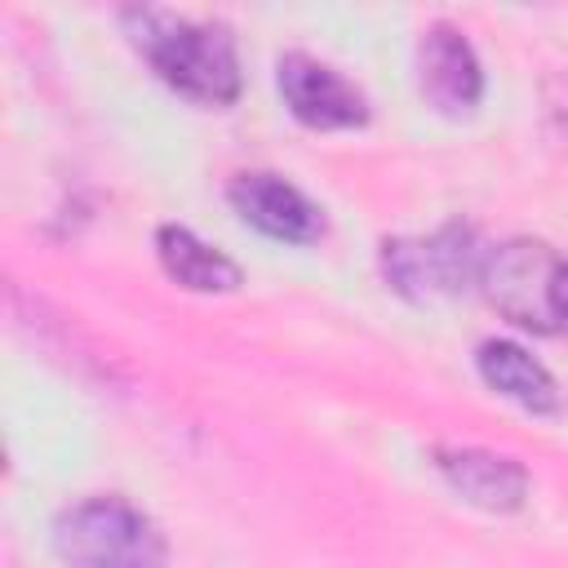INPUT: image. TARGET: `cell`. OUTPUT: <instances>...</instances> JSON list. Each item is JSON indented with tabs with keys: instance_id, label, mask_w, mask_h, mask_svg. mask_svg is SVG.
<instances>
[{
	"instance_id": "obj_3",
	"label": "cell",
	"mask_w": 568,
	"mask_h": 568,
	"mask_svg": "<svg viewBox=\"0 0 568 568\" xmlns=\"http://www.w3.org/2000/svg\"><path fill=\"white\" fill-rule=\"evenodd\" d=\"M479 293L528 333H559L568 306V257L546 240H506L488 248Z\"/></svg>"
},
{
	"instance_id": "obj_10",
	"label": "cell",
	"mask_w": 568,
	"mask_h": 568,
	"mask_svg": "<svg viewBox=\"0 0 568 568\" xmlns=\"http://www.w3.org/2000/svg\"><path fill=\"white\" fill-rule=\"evenodd\" d=\"M155 257L164 275L191 293H235L244 284L240 266L222 248H213L209 240H200L191 226H178V222H164L155 231Z\"/></svg>"
},
{
	"instance_id": "obj_11",
	"label": "cell",
	"mask_w": 568,
	"mask_h": 568,
	"mask_svg": "<svg viewBox=\"0 0 568 568\" xmlns=\"http://www.w3.org/2000/svg\"><path fill=\"white\" fill-rule=\"evenodd\" d=\"M559 337H568V306H564V324H559Z\"/></svg>"
},
{
	"instance_id": "obj_4",
	"label": "cell",
	"mask_w": 568,
	"mask_h": 568,
	"mask_svg": "<svg viewBox=\"0 0 568 568\" xmlns=\"http://www.w3.org/2000/svg\"><path fill=\"white\" fill-rule=\"evenodd\" d=\"M488 244L470 222H448L430 235H399L382 244V275L413 302L470 293L484 280Z\"/></svg>"
},
{
	"instance_id": "obj_5",
	"label": "cell",
	"mask_w": 568,
	"mask_h": 568,
	"mask_svg": "<svg viewBox=\"0 0 568 568\" xmlns=\"http://www.w3.org/2000/svg\"><path fill=\"white\" fill-rule=\"evenodd\" d=\"M275 80L284 93V106L293 111L297 124L306 129H359L368 124V98L359 84H351L337 67L311 58V53H280Z\"/></svg>"
},
{
	"instance_id": "obj_6",
	"label": "cell",
	"mask_w": 568,
	"mask_h": 568,
	"mask_svg": "<svg viewBox=\"0 0 568 568\" xmlns=\"http://www.w3.org/2000/svg\"><path fill=\"white\" fill-rule=\"evenodd\" d=\"M417 89L439 115H466L484 98V62L462 27L430 22L417 40Z\"/></svg>"
},
{
	"instance_id": "obj_7",
	"label": "cell",
	"mask_w": 568,
	"mask_h": 568,
	"mask_svg": "<svg viewBox=\"0 0 568 568\" xmlns=\"http://www.w3.org/2000/svg\"><path fill=\"white\" fill-rule=\"evenodd\" d=\"M226 200L231 209L257 226L262 235L271 240H284V244H315L324 235V209L302 191L293 186L288 178L280 173H266V169H248V173H235L231 186H226Z\"/></svg>"
},
{
	"instance_id": "obj_8",
	"label": "cell",
	"mask_w": 568,
	"mask_h": 568,
	"mask_svg": "<svg viewBox=\"0 0 568 568\" xmlns=\"http://www.w3.org/2000/svg\"><path fill=\"white\" fill-rule=\"evenodd\" d=\"M430 466L439 470V479L470 506L493 510V515H510L524 506L528 497V470L506 457V453H488V448H457V444H439L430 453Z\"/></svg>"
},
{
	"instance_id": "obj_9",
	"label": "cell",
	"mask_w": 568,
	"mask_h": 568,
	"mask_svg": "<svg viewBox=\"0 0 568 568\" xmlns=\"http://www.w3.org/2000/svg\"><path fill=\"white\" fill-rule=\"evenodd\" d=\"M475 368L479 377L510 404H519L524 413H559V382L550 377V368L541 359H532L519 342L510 337H488L475 351Z\"/></svg>"
},
{
	"instance_id": "obj_2",
	"label": "cell",
	"mask_w": 568,
	"mask_h": 568,
	"mask_svg": "<svg viewBox=\"0 0 568 568\" xmlns=\"http://www.w3.org/2000/svg\"><path fill=\"white\" fill-rule=\"evenodd\" d=\"M53 550L67 568H164L169 541L160 524L129 497L93 493L58 510Z\"/></svg>"
},
{
	"instance_id": "obj_1",
	"label": "cell",
	"mask_w": 568,
	"mask_h": 568,
	"mask_svg": "<svg viewBox=\"0 0 568 568\" xmlns=\"http://www.w3.org/2000/svg\"><path fill=\"white\" fill-rule=\"evenodd\" d=\"M133 49L182 98L200 106H231L240 98V53L226 22H204L169 9L120 13Z\"/></svg>"
}]
</instances>
